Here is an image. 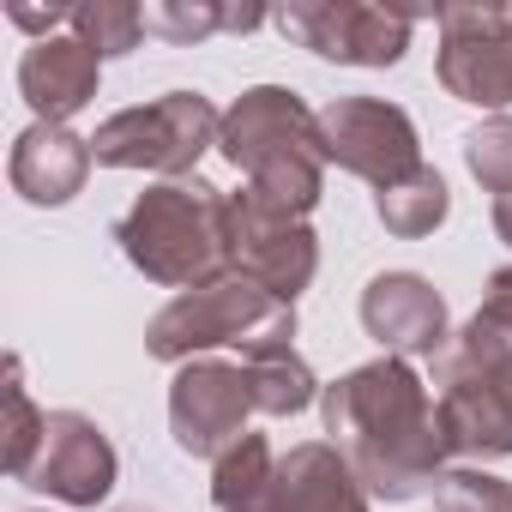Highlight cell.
Segmentation results:
<instances>
[{
  "instance_id": "6da1fadb",
  "label": "cell",
  "mask_w": 512,
  "mask_h": 512,
  "mask_svg": "<svg viewBox=\"0 0 512 512\" xmlns=\"http://www.w3.org/2000/svg\"><path fill=\"white\" fill-rule=\"evenodd\" d=\"M320 416L332 446L350 458L374 500H416L434 494L452 446L440 428V404L428 398L422 374L404 356H380L350 368L320 392Z\"/></svg>"
},
{
  "instance_id": "7a4b0ae2",
  "label": "cell",
  "mask_w": 512,
  "mask_h": 512,
  "mask_svg": "<svg viewBox=\"0 0 512 512\" xmlns=\"http://www.w3.org/2000/svg\"><path fill=\"white\" fill-rule=\"evenodd\" d=\"M217 151L247 175L241 199L266 217L308 223V211L326 193V145H320V109H308L284 85H253L223 109Z\"/></svg>"
},
{
  "instance_id": "3957f363",
  "label": "cell",
  "mask_w": 512,
  "mask_h": 512,
  "mask_svg": "<svg viewBox=\"0 0 512 512\" xmlns=\"http://www.w3.org/2000/svg\"><path fill=\"white\" fill-rule=\"evenodd\" d=\"M121 253L163 290H211L235 278V229H229V193L211 181H157L145 187L121 223Z\"/></svg>"
},
{
  "instance_id": "277c9868",
  "label": "cell",
  "mask_w": 512,
  "mask_h": 512,
  "mask_svg": "<svg viewBox=\"0 0 512 512\" xmlns=\"http://www.w3.org/2000/svg\"><path fill=\"white\" fill-rule=\"evenodd\" d=\"M235 344L241 362L253 356H272V350H296V308L266 296L260 284L247 278H223L211 290H187L169 308L151 314L145 326V350L157 362H199L205 350Z\"/></svg>"
},
{
  "instance_id": "5b68a950",
  "label": "cell",
  "mask_w": 512,
  "mask_h": 512,
  "mask_svg": "<svg viewBox=\"0 0 512 512\" xmlns=\"http://www.w3.org/2000/svg\"><path fill=\"white\" fill-rule=\"evenodd\" d=\"M440 428L458 458L512 452V332L470 314L440 350Z\"/></svg>"
},
{
  "instance_id": "8992f818",
  "label": "cell",
  "mask_w": 512,
  "mask_h": 512,
  "mask_svg": "<svg viewBox=\"0 0 512 512\" xmlns=\"http://www.w3.org/2000/svg\"><path fill=\"white\" fill-rule=\"evenodd\" d=\"M217 133H223V115L199 91H163L157 103L109 115L91 133V157L103 169H151L163 181H193Z\"/></svg>"
},
{
  "instance_id": "52a82bcc",
  "label": "cell",
  "mask_w": 512,
  "mask_h": 512,
  "mask_svg": "<svg viewBox=\"0 0 512 512\" xmlns=\"http://www.w3.org/2000/svg\"><path fill=\"white\" fill-rule=\"evenodd\" d=\"M320 145H326V163L374 181L380 193L422 169L416 121L386 97H332L320 109Z\"/></svg>"
},
{
  "instance_id": "ba28073f",
  "label": "cell",
  "mask_w": 512,
  "mask_h": 512,
  "mask_svg": "<svg viewBox=\"0 0 512 512\" xmlns=\"http://www.w3.org/2000/svg\"><path fill=\"white\" fill-rule=\"evenodd\" d=\"M410 25L416 13L368 7V0H290L278 13V31L290 43L338 67H398L410 49Z\"/></svg>"
},
{
  "instance_id": "9c48e42d",
  "label": "cell",
  "mask_w": 512,
  "mask_h": 512,
  "mask_svg": "<svg viewBox=\"0 0 512 512\" xmlns=\"http://www.w3.org/2000/svg\"><path fill=\"white\" fill-rule=\"evenodd\" d=\"M434 73L470 109L512 103V7H440Z\"/></svg>"
},
{
  "instance_id": "30bf717a",
  "label": "cell",
  "mask_w": 512,
  "mask_h": 512,
  "mask_svg": "<svg viewBox=\"0 0 512 512\" xmlns=\"http://www.w3.org/2000/svg\"><path fill=\"white\" fill-rule=\"evenodd\" d=\"M247 416H253V392H247V374L235 362L199 356V362L175 368V380H169V434L187 458H223L247 434Z\"/></svg>"
},
{
  "instance_id": "8fae6325",
  "label": "cell",
  "mask_w": 512,
  "mask_h": 512,
  "mask_svg": "<svg viewBox=\"0 0 512 512\" xmlns=\"http://www.w3.org/2000/svg\"><path fill=\"white\" fill-rule=\"evenodd\" d=\"M229 229H235V278L260 284L266 296L296 308V296L320 272V235L308 223H284V217L253 211L241 193H229Z\"/></svg>"
},
{
  "instance_id": "7c38bea8",
  "label": "cell",
  "mask_w": 512,
  "mask_h": 512,
  "mask_svg": "<svg viewBox=\"0 0 512 512\" xmlns=\"http://www.w3.org/2000/svg\"><path fill=\"white\" fill-rule=\"evenodd\" d=\"M362 332L386 350V356H434L452 344V326H446V302L440 290L422 278V272H380L368 290H362Z\"/></svg>"
},
{
  "instance_id": "4fadbf2b",
  "label": "cell",
  "mask_w": 512,
  "mask_h": 512,
  "mask_svg": "<svg viewBox=\"0 0 512 512\" xmlns=\"http://www.w3.org/2000/svg\"><path fill=\"white\" fill-rule=\"evenodd\" d=\"M115 476H121V458H115L109 434L85 410H49V440L31 470V488L55 494L67 506H103L115 494Z\"/></svg>"
},
{
  "instance_id": "5bb4252c",
  "label": "cell",
  "mask_w": 512,
  "mask_h": 512,
  "mask_svg": "<svg viewBox=\"0 0 512 512\" xmlns=\"http://www.w3.org/2000/svg\"><path fill=\"white\" fill-rule=\"evenodd\" d=\"M91 139H79L73 127H55V121H31L19 139H13V157H7V181L19 199L31 205H67L85 193L91 181Z\"/></svg>"
},
{
  "instance_id": "9a60e30c",
  "label": "cell",
  "mask_w": 512,
  "mask_h": 512,
  "mask_svg": "<svg viewBox=\"0 0 512 512\" xmlns=\"http://www.w3.org/2000/svg\"><path fill=\"white\" fill-rule=\"evenodd\" d=\"M97 85H103V61L79 37L31 43L25 61H19V91H25L31 115L37 121H55V127H67L79 109H91L97 103Z\"/></svg>"
},
{
  "instance_id": "2e32d148",
  "label": "cell",
  "mask_w": 512,
  "mask_h": 512,
  "mask_svg": "<svg viewBox=\"0 0 512 512\" xmlns=\"http://www.w3.org/2000/svg\"><path fill=\"white\" fill-rule=\"evenodd\" d=\"M272 512H368V488L332 440H302L278 458V506Z\"/></svg>"
},
{
  "instance_id": "e0dca14e",
  "label": "cell",
  "mask_w": 512,
  "mask_h": 512,
  "mask_svg": "<svg viewBox=\"0 0 512 512\" xmlns=\"http://www.w3.org/2000/svg\"><path fill=\"white\" fill-rule=\"evenodd\" d=\"M211 506L217 512H272L278 506V458L266 434H241L223 458H211Z\"/></svg>"
},
{
  "instance_id": "ac0fdd59",
  "label": "cell",
  "mask_w": 512,
  "mask_h": 512,
  "mask_svg": "<svg viewBox=\"0 0 512 512\" xmlns=\"http://www.w3.org/2000/svg\"><path fill=\"white\" fill-rule=\"evenodd\" d=\"M446 211H452V193H446V175L440 169H416L410 181H398V187H386V193H374V217L386 223V235H398V241H422V235H434L440 223H446Z\"/></svg>"
},
{
  "instance_id": "d6986e66",
  "label": "cell",
  "mask_w": 512,
  "mask_h": 512,
  "mask_svg": "<svg viewBox=\"0 0 512 512\" xmlns=\"http://www.w3.org/2000/svg\"><path fill=\"white\" fill-rule=\"evenodd\" d=\"M241 374H247V392H253V410H260V416H296V410H308L326 392L296 350L253 356V362H241Z\"/></svg>"
},
{
  "instance_id": "ffe728a7",
  "label": "cell",
  "mask_w": 512,
  "mask_h": 512,
  "mask_svg": "<svg viewBox=\"0 0 512 512\" xmlns=\"http://www.w3.org/2000/svg\"><path fill=\"white\" fill-rule=\"evenodd\" d=\"M97 61H115V55H133L139 37H145V7L133 0H85L73 7V25H67Z\"/></svg>"
},
{
  "instance_id": "44dd1931",
  "label": "cell",
  "mask_w": 512,
  "mask_h": 512,
  "mask_svg": "<svg viewBox=\"0 0 512 512\" xmlns=\"http://www.w3.org/2000/svg\"><path fill=\"white\" fill-rule=\"evenodd\" d=\"M43 440H49V410L31 404L19 356H7V470H13V482H31V470L43 458Z\"/></svg>"
},
{
  "instance_id": "7402d4cb",
  "label": "cell",
  "mask_w": 512,
  "mask_h": 512,
  "mask_svg": "<svg viewBox=\"0 0 512 512\" xmlns=\"http://www.w3.org/2000/svg\"><path fill=\"white\" fill-rule=\"evenodd\" d=\"M434 512H512V482L482 470V464H458L440 470L434 482Z\"/></svg>"
},
{
  "instance_id": "603a6c76",
  "label": "cell",
  "mask_w": 512,
  "mask_h": 512,
  "mask_svg": "<svg viewBox=\"0 0 512 512\" xmlns=\"http://www.w3.org/2000/svg\"><path fill=\"white\" fill-rule=\"evenodd\" d=\"M464 163L488 193L512 199V115H494V121L470 127L464 133Z\"/></svg>"
},
{
  "instance_id": "cb8c5ba5",
  "label": "cell",
  "mask_w": 512,
  "mask_h": 512,
  "mask_svg": "<svg viewBox=\"0 0 512 512\" xmlns=\"http://www.w3.org/2000/svg\"><path fill=\"white\" fill-rule=\"evenodd\" d=\"M223 25H229V7H217V0H157V7H145V31L169 43H205Z\"/></svg>"
},
{
  "instance_id": "d4e9b609",
  "label": "cell",
  "mask_w": 512,
  "mask_h": 512,
  "mask_svg": "<svg viewBox=\"0 0 512 512\" xmlns=\"http://www.w3.org/2000/svg\"><path fill=\"white\" fill-rule=\"evenodd\" d=\"M7 19L19 25V31H37V43H49L55 37V25H73V7H7Z\"/></svg>"
},
{
  "instance_id": "484cf974",
  "label": "cell",
  "mask_w": 512,
  "mask_h": 512,
  "mask_svg": "<svg viewBox=\"0 0 512 512\" xmlns=\"http://www.w3.org/2000/svg\"><path fill=\"white\" fill-rule=\"evenodd\" d=\"M476 314L512 332V266H500V272L488 278V296H482V308H476Z\"/></svg>"
},
{
  "instance_id": "4316f807",
  "label": "cell",
  "mask_w": 512,
  "mask_h": 512,
  "mask_svg": "<svg viewBox=\"0 0 512 512\" xmlns=\"http://www.w3.org/2000/svg\"><path fill=\"white\" fill-rule=\"evenodd\" d=\"M260 25H266L260 7H229V25H223V31H260Z\"/></svg>"
},
{
  "instance_id": "83f0119b",
  "label": "cell",
  "mask_w": 512,
  "mask_h": 512,
  "mask_svg": "<svg viewBox=\"0 0 512 512\" xmlns=\"http://www.w3.org/2000/svg\"><path fill=\"white\" fill-rule=\"evenodd\" d=\"M494 235L512 247V199H494Z\"/></svg>"
},
{
  "instance_id": "f1b7e54d",
  "label": "cell",
  "mask_w": 512,
  "mask_h": 512,
  "mask_svg": "<svg viewBox=\"0 0 512 512\" xmlns=\"http://www.w3.org/2000/svg\"><path fill=\"white\" fill-rule=\"evenodd\" d=\"M115 512H157V506H145V500H133V506H115Z\"/></svg>"
}]
</instances>
